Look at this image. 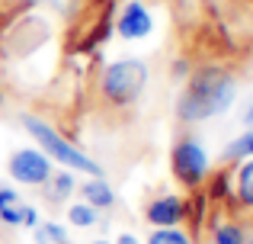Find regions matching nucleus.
<instances>
[{
    "mask_svg": "<svg viewBox=\"0 0 253 244\" xmlns=\"http://www.w3.org/2000/svg\"><path fill=\"white\" fill-rule=\"evenodd\" d=\"M234 103V77L224 71H202L192 77L189 90L179 100V116L186 122L211 119Z\"/></svg>",
    "mask_w": 253,
    "mask_h": 244,
    "instance_id": "f257e3e1",
    "label": "nucleus"
},
{
    "mask_svg": "<svg viewBox=\"0 0 253 244\" xmlns=\"http://www.w3.org/2000/svg\"><path fill=\"white\" fill-rule=\"evenodd\" d=\"M23 125H26V132H29V135L36 138V142L42 145L45 151H48L45 157H55V161H61L64 167H71V170H84V174L103 177L99 164H96V161H90V157H86L84 151H77L71 142H64V138L58 135V132L51 129V125H45V122L32 119V116H23Z\"/></svg>",
    "mask_w": 253,
    "mask_h": 244,
    "instance_id": "f03ea898",
    "label": "nucleus"
},
{
    "mask_svg": "<svg viewBox=\"0 0 253 244\" xmlns=\"http://www.w3.org/2000/svg\"><path fill=\"white\" fill-rule=\"evenodd\" d=\"M144 84H148V68H144V61H135V58L109 64V68H106V77H103V90L112 103L138 100Z\"/></svg>",
    "mask_w": 253,
    "mask_h": 244,
    "instance_id": "7ed1b4c3",
    "label": "nucleus"
},
{
    "mask_svg": "<svg viewBox=\"0 0 253 244\" xmlns=\"http://www.w3.org/2000/svg\"><path fill=\"white\" fill-rule=\"evenodd\" d=\"M173 170L179 174L183 183H199L209 170V157L199 142H179L173 148Z\"/></svg>",
    "mask_w": 253,
    "mask_h": 244,
    "instance_id": "20e7f679",
    "label": "nucleus"
},
{
    "mask_svg": "<svg viewBox=\"0 0 253 244\" xmlns=\"http://www.w3.org/2000/svg\"><path fill=\"white\" fill-rule=\"evenodd\" d=\"M10 174H13V180H19V183L39 187V183L48 180L51 167H48V157L45 154H39V151H32V148H23L10 157Z\"/></svg>",
    "mask_w": 253,
    "mask_h": 244,
    "instance_id": "39448f33",
    "label": "nucleus"
},
{
    "mask_svg": "<svg viewBox=\"0 0 253 244\" xmlns=\"http://www.w3.org/2000/svg\"><path fill=\"white\" fill-rule=\"evenodd\" d=\"M119 36L122 39H144L151 29H154V23H151V13L144 10L141 3H128L122 10V16H119Z\"/></svg>",
    "mask_w": 253,
    "mask_h": 244,
    "instance_id": "423d86ee",
    "label": "nucleus"
},
{
    "mask_svg": "<svg viewBox=\"0 0 253 244\" xmlns=\"http://www.w3.org/2000/svg\"><path fill=\"white\" fill-rule=\"evenodd\" d=\"M179 219H183V202H179L176 196H164V199L151 202V209H148V222L151 225L173 228Z\"/></svg>",
    "mask_w": 253,
    "mask_h": 244,
    "instance_id": "0eeeda50",
    "label": "nucleus"
},
{
    "mask_svg": "<svg viewBox=\"0 0 253 244\" xmlns=\"http://www.w3.org/2000/svg\"><path fill=\"white\" fill-rule=\"evenodd\" d=\"M23 199H19V193H13L10 187L0 190V222H6V225H23Z\"/></svg>",
    "mask_w": 253,
    "mask_h": 244,
    "instance_id": "6e6552de",
    "label": "nucleus"
},
{
    "mask_svg": "<svg viewBox=\"0 0 253 244\" xmlns=\"http://www.w3.org/2000/svg\"><path fill=\"white\" fill-rule=\"evenodd\" d=\"M84 196H86V206H93V209H106V206H112V190L106 187V180L103 177H93L90 183L84 187Z\"/></svg>",
    "mask_w": 253,
    "mask_h": 244,
    "instance_id": "1a4fd4ad",
    "label": "nucleus"
},
{
    "mask_svg": "<svg viewBox=\"0 0 253 244\" xmlns=\"http://www.w3.org/2000/svg\"><path fill=\"white\" fill-rule=\"evenodd\" d=\"M237 193H241L244 206H253V161H247L237 174Z\"/></svg>",
    "mask_w": 253,
    "mask_h": 244,
    "instance_id": "9d476101",
    "label": "nucleus"
},
{
    "mask_svg": "<svg viewBox=\"0 0 253 244\" xmlns=\"http://www.w3.org/2000/svg\"><path fill=\"white\" fill-rule=\"evenodd\" d=\"M71 225H77V228H90L93 222H96V209L93 206H86V202H77V206H71Z\"/></svg>",
    "mask_w": 253,
    "mask_h": 244,
    "instance_id": "9b49d317",
    "label": "nucleus"
},
{
    "mask_svg": "<svg viewBox=\"0 0 253 244\" xmlns=\"http://www.w3.org/2000/svg\"><path fill=\"white\" fill-rule=\"evenodd\" d=\"M148 244H189V238H186L179 228H157L148 238Z\"/></svg>",
    "mask_w": 253,
    "mask_h": 244,
    "instance_id": "f8f14e48",
    "label": "nucleus"
},
{
    "mask_svg": "<svg viewBox=\"0 0 253 244\" xmlns=\"http://www.w3.org/2000/svg\"><path fill=\"white\" fill-rule=\"evenodd\" d=\"M36 241H39V244H61V241H64V228L55 225V222H48V225H39V228H36Z\"/></svg>",
    "mask_w": 253,
    "mask_h": 244,
    "instance_id": "ddd939ff",
    "label": "nucleus"
},
{
    "mask_svg": "<svg viewBox=\"0 0 253 244\" xmlns=\"http://www.w3.org/2000/svg\"><path fill=\"white\" fill-rule=\"evenodd\" d=\"M228 154L231 157H250L253 154V129L244 132L241 138H234V142L228 145Z\"/></svg>",
    "mask_w": 253,
    "mask_h": 244,
    "instance_id": "4468645a",
    "label": "nucleus"
},
{
    "mask_svg": "<svg viewBox=\"0 0 253 244\" xmlns=\"http://www.w3.org/2000/svg\"><path fill=\"white\" fill-rule=\"evenodd\" d=\"M211 241H215V244H244V235H241L237 225H218Z\"/></svg>",
    "mask_w": 253,
    "mask_h": 244,
    "instance_id": "2eb2a0df",
    "label": "nucleus"
},
{
    "mask_svg": "<svg viewBox=\"0 0 253 244\" xmlns=\"http://www.w3.org/2000/svg\"><path fill=\"white\" fill-rule=\"evenodd\" d=\"M55 190H58V196H68L71 190H74V177H71V170H64V174L55 177Z\"/></svg>",
    "mask_w": 253,
    "mask_h": 244,
    "instance_id": "dca6fc26",
    "label": "nucleus"
},
{
    "mask_svg": "<svg viewBox=\"0 0 253 244\" xmlns=\"http://www.w3.org/2000/svg\"><path fill=\"white\" fill-rule=\"evenodd\" d=\"M244 122H247V125H253V100H250V106L244 109Z\"/></svg>",
    "mask_w": 253,
    "mask_h": 244,
    "instance_id": "f3484780",
    "label": "nucleus"
},
{
    "mask_svg": "<svg viewBox=\"0 0 253 244\" xmlns=\"http://www.w3.org/2000/svg\"><path fill=\"white\" fill-rule=\"evenodd\" d=\"M119 244H141V241H138L135 235H122V238H119Z\"/></svg>",
    "mask_w": 253,
    "mask_h": 244,
    "instance_id": "a211bd4d",
    "label": "nucleus"
},
{
    "mask_svg": "<svg viewBox=\"0 0 253 244\" xmlns=\"http://www.w3.org/2000/svg\"><path fill=\"white\" fill-rule=\"evenodd\" d=\"M93 244H109V241H93Z\"/></svg>",
    "mask_w": 253,
    "mask_h": 244,
    "instance_id": "6ab92c4d",
    "label": "nucleus"
},
{
    "mask_svg": "<svg viewBox=\"0 0 253 244\" xmlns=\"http://www.w3.org/2000/svg\"><path fill=\"white\" fill-rule=\"evenodd\" d=\"M61 244H68V241H61Z\"/></svg>",
    "mask_w": 253,
    "mask_h": 244,
    "instance_id": "aec40b11",
    "label": "nucleus"
},
{
    "mask_svg": "<svg viewBox=\"0 0 253 244\" xmlns=\"http://www.w3.org/2000/svg\"><path fill=\"white\" fill-rule=\"evenodd\" d=\"M250 244H253V238H250Z\"/></svg>",
    "mask_w": 253,
    "mask_h": 244,
    "instance_id": "412c9836",
    "label": "nucleus"
}]
</instances>
